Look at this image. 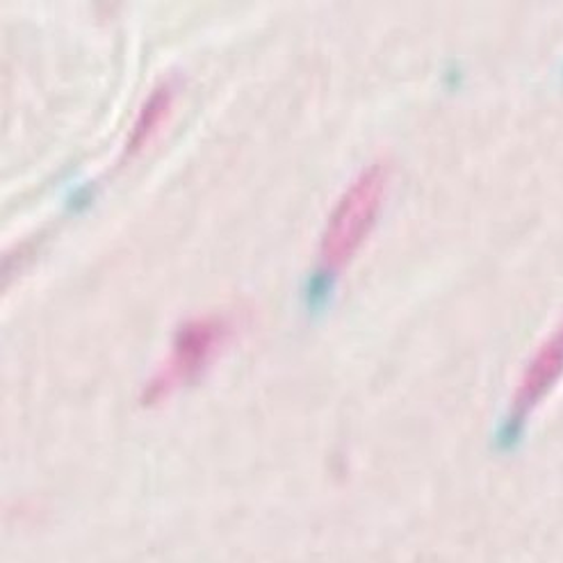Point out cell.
I'll return each instance as SVG.
<instances>
[{
	"label": "cell",
	"mask_w": 563,
	"mask_h": 563,
	"mask_svg": "<svg viewBox=\"0 0 563 563\" xmlns=\"http://www.w3.org/2000/svg\"><path fill=\"white\" fill-rule=\"evenodd\" d=\"M231 338V322L217 316L195 318L183 324L174 338V345L144 388V404H158L172 397L185 384L197 377L222 354Z\"/></svg>",
	"instance_id": "7a4b0ae2"
},
{
	"label": "cell",
	"mask_w": 563,
	"mask_h": 563,
	"mask_svg": "<svg viewBox=\"0 0 563 563\" xmlns=\"http://www.w3.org/2000/svg\"><path fill=\"white\" fill-rule=\"evenodd\" d=\"M388 192V172L384 165L365 167L340 195L333 206L320 242V258L327 267H345L365 244L382 214Z\"/></svg>",
	"instance_id": "6da1fadb"
},
{
	"label": "cell",
	"mask_w": 563,
	"mask_h": 563,
	"mask_svg": "<svg viewBox=\"0 0 563 563\" xmlns=\"http://www.w3.org/2000/svg\"><path fill=\"white\" fill-rule=\"evenodd\" d=\"M563 379V324H559L531 354L529 363L522 369V377L516 386L511 413L514 420H525L531 409L554 390Z\"/></svg>",
	"instance_id": "3957f363"
},
{
	"label": "cell",
	"mask_w": 563,
	"mask_h": 563,
	"mask_svg": "<svg viewBox=\"0 0 563 563\" xmlns=\"http://www.w3.org/2000/svg\"><path fill=\"white\" fill-rule=\"evenodd\" d=\"M172 110H174V91L169 87L155 89L151 97L146 99V103L142 106L140 114H137V121H135V126H133L131 137H129L126 153L137 155L155 137H158L163 133V129L167 126Z\"/></svg>",
	"instance_id": "277c9868"
}]
</instances>
